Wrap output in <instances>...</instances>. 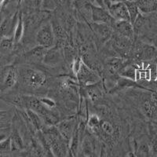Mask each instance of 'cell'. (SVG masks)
<instances>
[{
	"label": "cell",
	"instance_id": "11",
	"mask_svg": "<svg viewBox=\"0 0 157 157\" xmlns=\"http://www.w3.org/2000/svg\"><path fill=\"white\" fill-rule=\"evenodd\" d=\"M136 2L143 14L157 12V0H136Z\"/></svg>",
	"mask_w": 157,
	"mask_h": 157
},
{
	"label": "cell",
	"instance_id": "9",
	"mask_svg": "<svg viewBox=\"0 0 157 157\" xmlns=\"http://www.w3.org/2000/svg\"><path fill=\"white\" fill-rule=\"evenodd\" d=\"M116 33L122 36L134 40L135 37L134 25L130 21H118L114 26Z\"/></svg>",
	"mask_w": 157,
	"mask_h": 157
},
{
	"label": "cell",
	"instance_id": "10",
	"mask_svg": "<svg viewBox=\"0 0 157 157\" xmlns=\"http://www.w3.org/2000/svg\"><path fill=\"white\" fill-rule=\"evenodd\" d=\"M91 27L102 42H105L111 37L113 28L111 27L110 25L94 22L93 24H91Z\"/></svg>",
	"mask_w": 157,
	"mask_h": 157
},
{
	"label": "cell",
	"instance_id": "2",
	"mask_svg": "<svg viewBox=\"0 0 157 157\" xmlns=\"http://www.w3.org/2000/svg\"><path fill=\"white\" fill-rule=\"evenodd\" d=\"M36 40L38 45L49 49L55 45V35L51 23L45 24L38 31Z\"/></svg>",
	"mask_w": 157,
	"mask_h": 157
},
{
	"label": "cell",
	"instance_id": "7",
	"mask_svg": "<svg viewBox=\"0 0 157 157\" xmlns=\"http://www.w3.org/2000/svg\"><path fill=\"white\" fill-rule=\"evenodd\" d=\"M63 56L64 54H63L62 48L54 45V47L47 49L43 61L48 66L54 67L61 62Z\"/></svg>",
	"mask_w": 157,
	"mask_h": 157
},
{
	"label": "cell",
	"instance_id": "29",
	"mask_svg": "<svg viewBox=\"0 0 157 157\" xmlns=\"http://www.w3.org/2000/svg\"><path fill=\"white\" fill-rule=\"evenodd\" d=\"M103 2H104V5L105 6L106 8H109L111 5L113 3H114V0H103Z\"/></svg>",
	"mask_w": 157,
	"mask_h": 157
},
{
	"label": "cell",
	"instance_id": "21",
	"mask_svg": "<svg viewBox=\"0 0 157 157\" xmlns=\"http://www.w3.org/2000/svg\"><path fill=\"white\" fill-rule=\"evenodd\" d=\"M101 121L100 118L98 115H91L89 116L87 120V127L90 130V131L94 132L95 130L99 127Z\"/></svg>",
	"mask_w": 157,
	"mask_h": 157
},
{
	"label": "cell",
	"instance_id": "31",
	"mask_svg": "<svg viewBox=\"0 0 157 157\" xmlns=\"http://www.w3.org/2000/svg\"><path fill=\"white\" fill-rule=\"evenodd\" d=\"M125 1H136V0H125Z\"/></svg>",
	"mask_w": 157,
	"mask_h": 157
},
{
	"label": "cell",
	"instance_id": "30",
	"mask_svg": "<svg viewBox=\"0 0 157 157\" xmlns=\"http://www.w3.org/2000/svg\"><path fill=\"white\" fill-rule=\"evenodd\" d=\"M125 0H114L115 2H124Z\"/></svg>",
	"mask_w": 157,
	"mask_h": 157
},
{
	"label": "cell",
	"instance_id": "25",
	"mask_svg": "<svg viewBox=\"0 0 157 157\" xmlns=\"http://www.w3.org/2000/svg\"><path fill=\"white\" fill-rule=\"evenodd\" d=\"M40 101H42V103L45 106L50 108V109H53V108L55 107V102L54 101L48 98H39Z\"/></svg>",
	"mask_w": 157,
	"mask_h": 157
},
{
	"label": "cell",
	"instance_id": "3",
	"mask_svg": "<svg viewBox=\"0 0 157 157\" xmlns=\"http://www.w3.org/2000/svg\"><path fill=\"white\" fill-rule=\"evenodd\" d=\"M91 20L94 23L106 24L114 28L116 21L110 14L109 10L105 7L98 6L92 4L91 6Z\"/></svg>",
	"mask_w": 157,
	"mask_h": 157
},
{
	"label": "cell",
	"instance_id": "19",
	"mask_svg": "<svg viewBox=\"0 0 157 157\" xmlns=\"http://www.w3.org/2000/svg\"><path fill=\"white\" fill-rule=\"evenodd\" d=\"M138 68L135 65H130V66H124L120 71V75L124 78H129L131 80H135V71Z\"/></svg>",
	"mask_w": 157,
	"mask_h": 157
},
{
	"label": "cell",
	"instance_id": "12",
	"mask_svg": "<svg viewBox=\"0 0 157 157\" xmlns=\"http://www.w3.org/2000/svg\"><path fill=\"white\" fill-rule=\"evenodd\" d=\"M108 73L110 75H113L120 71L124 66V61L121 58H117V57H113L108 60L107 64Z\"/></svg>",
	"mask_w": 157,
	"mask_h": 157
},
{
	"label": "cell",
	"instance_id": "23",
	"mask_svg": "<svg viewBox=\"0 0 157 157\" xmlns=\"http://www.w3.org/2000/svg\"><path fill=\"white\" fill-rule=\"evenodd\" d=\"M137 156H148L150 155L149 145L146 144H141L137 149V152H135Z\"/></svg>",
	"mask_w": 157,
	"mask_h": 157
},
{
	"label": "cell",
	"instance_id": "13",
	"mask_svg": "<svg viewBox=\"0 0 157 157\" xmlns=\"http://www.w3.org/2000/svg\"><path fill=\"white\" fill-rule=\"evenodd\" d=\"M26 112H27L29 122H30L32 127L36 129V131L39 130H42L43 128V127L45 126V123L43 122V119L41 118V116H39L37 113H36L35 111L32 110V109H26Z\"/></svg>",
	"mask_w": 157,
	"mask_h": 157
},
{
	"label": "cell",
	"instance_id": "26",
	"mask_svg": "<svg viewBox=\"0 0 157 157\" xmlns=\"http://www.w3.org/2000/svg\"><path fill=\"white\" fill-rule=\"evenodd\" d=\"M150 155L157 156V140H153L149 145Z\"/></svg>",
	"mask_w": 157,
	"mask_h": 157
},
{
	"label": "cell",
	"instance_id": "8",
	"mask_svg": "<svg viewBox=\"0 0 157 157\" xmlns=\"http://www.w3.org/2000/svg\"><path fill=\"white\" fill-rule=\"evenodd\" d=\"M108 10L112 17L116 21H130V14H129L125 1L114 2L108 8Z\"/></svg>",
	"mask_w": 157,
	"mask_h": 157
},
{
	"label": "cell",
	"instance_id": "6",
	"mask_svg": "<svg viewBox=\"0 0 157 157\" xmlns=\"http://www.w3.org/2000/svg\"><path fill=\"white\" fill-rule=\"evenodd\" d=\"M77 126H78V123H76V120L74 118H70V119L65 120L64 121L59 122L56 125L61 137L68 143V145H70L71 137H72L74 131Z\"/></svg>",
	"mask_w": 157,
	"mask_h": 157
},
{
	"label": "cell",
	"instance_id": "17",
	"mask_svg": "<svg viewBox=\"0 0 157 157\" xmlns=\"http://www.w3.org/2000/svg\"><path fill=\"white\" fill-rule=\"evenodd\" d=\"M125 3L127 5V10H128L129 14L130 17V22L132 24L134 23L135 20L137 19V16L139 14L140 10L136 1H125Z\"/></svg>",
	"mask_w": 157,
	"mask_h": 157
},
{
	"label": "cell",
	"instance_id": "4",
	"mask_svg": "<svg viewBox=\"0 0 157 157\" xmlns=\"http://www.w3.org/2000/svg\"><path fill=\"white\" fill-rule=\"evenodd\" d=\"M19 74L14 66H6L2 68L1 72V91L5 92L15 86Z\"/></svg>",
	"mask_w": 157,
	"mask_h": 157
},
{
	"label": "cell",
	"instance_id": "14",
	"mask_svg": "<svg viewBox=\"0 0 157 157\" xmlns=\"http://www.w3.org/2000/svg\"><path fill=\"white\" fill-rule=\"evenodd\" d=\"M100 84L101 82L99 81V82H96V83L91 84V85H89V86H86L88 96L93 101H98L103 95V89H102V86L100 85Z\"/></svg>",
	"mask_w": 157,
	"mask_h": 157
},
{
	"label": "cell",
	"instance_id": "28",
	"mask_svg": "<svg viewBox=\"0 0 157 157\" xmlns=\"http://www.w3.org/2000/svg\"><path fill=\"white\" fill-rule=\"evenodd\" d=\"M145 80L147 81L151 80V71H150L149 68L145 69Z\"/></svg>",
	"mask_w": 157,
	"mask_h": 157
},
{
	"label": "cell",
	"instance_id": "22",
	"mask_svg": "<svg viewBox=\"0 0 157 157\" xmlns=\"http://www.w3.org/2000/svg\"><path fill=\"white\" fill-rule=\"evenodd\" d=\"M12 151V142H11V137H9L7 138L2 140L0 143V152L2 154H8Z\"/></svg>",
	"mask_w": 157,
	"mask_h": 157
},
{
	"label": "cell",
	"instance_id": "20",
	"mask_svg": "<svg viewBox=\"0 0 157 157\" xmlns=\"http://www.w3.org/2000/svg\"><path fill=\"white\" fill-rule=\"evenodd\" d=\"M14 43L13 37H2V40H1V51L2 53L10 51L13 47Z\"/></svg>",
	"mask_w": 157,
	"mask_h": 157
},
{
	"label": "cell",
	"instance_id": "27",
	"mask_svg": "<svg viewBox=\"0 0 157 157\" xmlns=\"http://www.w3.org/2000/svg\"><path fill=\"white\" fill-rule=\"evenodd\" d=\"M141 68H137L135 71V81L141 80Z\"/></svg>",
	"mask_w": 157,
	"mask_h": 157
},
{
	"label": "cell",
	"instance_id": "24",
	"mask_svg": "<svg viewBox=\"0 0 157 157\" xmlns=\"http://www.w3.org/2000/svg\"><path fill=\"white\" fill-rule=\"evenodd\" d=\"M82 63V60L81 59L80 57H75L74 61H72V64H71V70H72V72H73L74 75H77L78 72L80 70Z\"/></svg>",
	"mask_w": 157,
	"mask_h": 157
},
{
	"label": "cell",
	"instance_id": "16",
	"mask_svg": "<svg viewBox=\"0 0 157 157\" xmlns=\"http://www.w3.org/2000/svg\"><path fill=\"white\" fill-rule=\"evenodd\" d=\"M10 137L12 142V151H21L25 148L23 139L17 129H13Z\"/></svg>",
	"mask_w": 157,
	"mask_h": 157
},
{
	"label": "cell",
	"instance_id": "15",
	"mask_svg": "<svg viewBox=\"0 0 157 157\" xmlns=\"http://www.w3.org/2000/svg\"><path fill=\"white\" fill-rule=\"evenodd\" d=\"M47 50V48L41 47V46L39 45L38 47H35V48L31 50L29 52H28L27 54H26V57H27L28 59L30 58V61H34V62L43 61V58H44V56L46 54Z\"/></svg>",
	"mask_w": 157,
	"mask_h": 157
},
{
	"label": "cell",
	"instance_id": "5",
	"mask_svg": "<svg viewBox=\"0 0 157 157\" xmlns=\"http://www.w3.org/2000/svg\"><path fill=\"white\" fill-rule=\"evenodd\" d=\"M76 77L78 78V82L81 85H84V86H89V85L96 83L100 81L99 75L93 70H91V68L83 61H82L80 70L77 74Z\"/></svg>",
	"mask_w": 157,
	"mask_h": 157
},
{
	"label": "cell",
	"instance_id": "18",
	"mask_svg": "<svg viewBox=\"0 0 157 157\" xmlns=\"http://www.w3.org/2000/svg\"><path fill=\"white\" fill-rule=\"evenodd\" d=\"M24 34V21L23 17H22V13H19V18H18L17 25L16 26V29L13 34V40L15 43H18L21 40Z\"/></svg>",
	"mask_w": 157,
	"mask_h": 157
},
{
	"label": "cell",
	"instance_id": "1",
	"mask_svg": "<svg viewBox=\"0 0 157 157\" xmlns=\"http://www.w3.org/2000/svg\"><path fill=\"white\" fill-rule=\"evenodd\" d=\"M18 74L25 86L35 90L41 86L47 79L43 72L33 68H23Z\"/></svg>",
	"mask_w": 157,
	"mask_h": 157
}]
</instances>
